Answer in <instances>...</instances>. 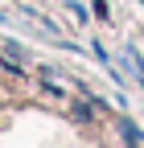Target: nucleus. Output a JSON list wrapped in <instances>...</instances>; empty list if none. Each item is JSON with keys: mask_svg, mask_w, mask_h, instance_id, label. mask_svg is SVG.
<instances>
[{"mask_svg": "<svg viewBox=\"0 0 144 148\" xmlns=\"http://www.w3.org/2000/svg\"><path fill=\"white\" fill-rule=\"evenodd\" d=\"M99 115H103V103L86 90V103H70V119L74 123H86V127H95L99 123Z\"/></svg>", "mask_w": 144, "mask_h": 148, "instance_id": "nucleus-1", "label": "nucleus"}, {"mask_svg": "<svg viewBox=\"0 0 144 148\" xmlns=\"http://www.w3.org/2000/svg\"><path fill=\"white\" fill-rule=\"evenodd\" d=\"M119 136L128 140V144H144V132H136V123H132V119H119Z\"/></svg>", "mask_w": 144, "mask_h": 148, "instance_id": "nucleus-2", "label": "nucleus"}, {"mask_svg": "<svg viewBox=\"0 0 144 148\" xmlns=\"http://www.w3.org/2000/svg\"><path fill=\"white\" fill-rule=\"evenodd\" d=\"M0 70H8L12 78H25V66H21V62H12V58H0Z\"/></svg>", "mask_w": 144, "mask_h": 148, "instance_id": "nucleus-3", "label": "nucleus"}]
</instances>
